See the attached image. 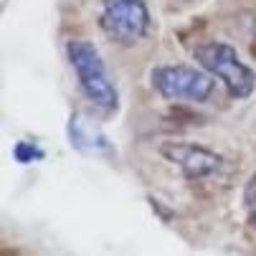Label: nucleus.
<instances>
[{"label": "nucleus", "instance_id": "1", "mask_svg": "<svg viewBox=\"0 0 256 256\" xmlns=\"http://www.w3.org/2000/svg\"><path fill=\"white\" fill-rule=\"evenodd\" d=\"M66 54H68L71 68L76 71V79H79L84 96L92 104H96L99 109H104V112L117 109V89H114L112 79H109L106 66H104L99 51L94 48V44L71 41L66 46Z\"/></svg>", "mask_w": 256, "mask_h": 256}, {"label": "nucleus", "instance_id": "2", "mask_svg": "<svg viewBox=\"0 0 256 256\" xmlns=\"http://www.w3.org/2000/svg\"><path fill=\"white\" fill-rule=\"evenodd\" d=\"M196 58L210 76L221 79L234 99H246L251 96L256 86V74L238 58V54L228 44H203L196 46Z\"/></svg>", "mask_w": 256, "mask_h": 256}, {"label": "nucleus", "instance_id": "3", "mask_svg": "<svg viewBox=\"0 0 256 256\" xmlns=\"http://www.w3.org/2000/svg\"><path fill=\"white\" fill-rule=\"evenodd\" d=\"M99 28L109 41L120 46H134L150 28V13L144 0H102Z\"/></svg>", "mask_w": 256, "mask_h": 256}, {"label": "nucleus", "instance_id": "4", "mask_svg": "<svg viewBox=\"0 0 256 256\" xmlns=\"http://www.w3.org/2000/svg\"><path fill=\"white\" fill-rule=\"evenodd\" d=\"M152 86L168 102H206L213 94V79L193 66H158L152 68Z\"/></svg>", "mask_w": 256, "mask_h": 256}, {"label": "nucleus", "instance_id": "5", "mask_svg": "<svg viewBox=\"0 0 256 256\" xmlns=\"http://www.w3.org/2000/svg\"><path fill=\"white\" fill-rule=\"evenodd\" d=\"M162 158H168L172 165H178L188 180H200L213 175L221 168V158L216 152L200 148V144H186V142H168L160 148Z\"/></svg>", "mask_w": 256, "mask_h": 256}, {"label": "nucleus", "instance_id": "6", "mask_svg": "<svg viewBox=\"0 0 256 256\" xmlns=\"http://www.w3.org/2000/svg\"><path fill=\"white\" fill-rule=\"evenodd\" d=\"M68 137H71V144H74L76 150H104L106 148V140L94 130V127H89L82 117H71V122H68Z\"/></svg>", "mask_w": 256, "mask_h": 256}, {"label": "nucleus", "instance_id": "7", "mask_svg": "<svg viewBox=\"0 0 256 256\" xmlns=\"http://www.w3.org/2000/svg\"><path fill=\"white\" fill-rule=\"evenodd\" d=\"M13 158H16V162L28 165V162H33V160H44V150H38L33 142H16Z\"/></svg>", "mask_w": 256, "mask_h": 256}, {"label": "nucleus", "instance_id": "8", "mask_svg": "<svg viewBox=\"0 0 256 256\" xmlns=\"http://www.w3.org/2000/svg\"><path fill=\"white\" fill-rule=\"evenodd\" d=\"M244 203H246V210H248V216H251V224L256 226V172H254V175H251V180L246 182Z\"/></svg>", "mask_w": 256, "mask_h": 256}]
</instances>
